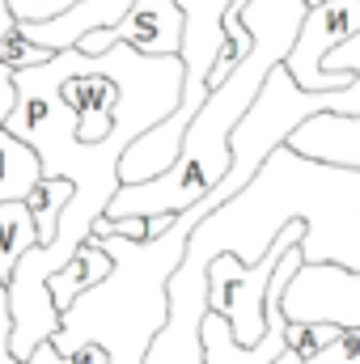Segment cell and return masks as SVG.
<instances>
[{"label": "cell", "instance_id": "30bf717a", "mask_svg": "<svg viewBox=\"0 0 360 364\" xmlns=\"http://www.w3.org/2000/svg\"><path fill=\"white\" fill-rule=\"evenodd\" d=\"M115 272V255L97 242V237H85L81 246H77V255L60 267V272L47 275V292H51V301H55V309L60 314H73L77 309V301L93 292L97 284H106Z\"/></svg>", "mask_w": 360, "mask_h": 364}, {"label": "cell", "instance_id": "52a82bcc", "mask_svg": "<svg viewBox=\"0 0 360 364\" xmlns=\"http://www.w3.org/2000/svg\"><path fill=\"white\" fill-rule=\"evenodd\" d=\"M288 149L301 153V157H309V161L360 170V114L322 110V114L305 119V123L288 136Z\"/></svg>", "mask_w": 360, "mask_h": 364}, {"label": "cell", "instance_id": "5bb4252c", "mask_svg": "<svg viewBox=\"0 0 360 364\" xmlns=\"http://www.w3.org/2000/svg\"><path fill=\"white\" fill-rule=\"evenodd\" d=\"M26 364H115V356H110V348L97 343V339H81V343L68 348V352H60L55 339H47L43 348H34V356Z\"/></svg>", "mask_w": 360, "mask_h": 364}, {"label": "cell", "instance_id": "9c48e42d", "mask_svg": "<svg viewBox=\"0 0 360 364\" xmlns=\"http://www.w3.org/2000/svg\"><path fill=\"white\" fill-rule=\"evenodd\" d=\"M288 326V322H284ZM284 326H268V335L259 343H238L233 326L225 314L208 309L199 322V343H203V364H275L280 352H288L284 343Z\"/></svg>", "mask_w": 360, "mask_h": 364}, {"label": "cell", "instance_id": "5b68a950", "mask_svg": "<svg viewBox=\"0 0 360 364\" xmlns=\"http://www.w3.org/2000/svg\"><path fill=\"white\" fill-rule=\"evenodd\" d=\"M60 102L73 110V132H77L81 144H102V140L132 144L115 127L119 81L102 68V55H85V51L73 47V73L60 81Z\"/></svg>", "mask_w": 360, "mask_h": 364}, {"label": "cell", "instance_id": "3957f363", "mask_svg": "<svg viewBox=\"0 0 360 364\" xmlns=\"http://www.w3.org/2000/svg\"><path fill=\"white\" fill-rule=\"evenodd\" d=\"M360 30V0H322V4H309L305 21H301V34L284 60L288 77L309 93H335L348 90L356 81V68H335L327 73L322 60L344 47L352 34Z\"/></svg>", "mask_w": 360, "mask_h": 364}, {"label": "cell", "instance_id": "277c9868", "mask_svg": "<svg viewBox=\"0 0 360 364\" xmlns=\"http://www.w3.org/2000/svg\"><path fill=\"white\" fill-rule=\"evenodd\" d=\"M284 318L288 322H335L360 326V267L344 263H301L284 284Z\"/></svg>", "mask_w": 360, "mask_h": 364}, {"label": "cell", "instance_id": "7a4b0ae2", "mask_svg": "<svg viewBox=\"0 0 360 364\" xmlns=\"http://www.w3.org/2000/svg\"><path fill=\"white\" fill-rule=\"evenodd\" d=\"M305 233H309L305 220H288L271 237V246L263 250L259 263H242L238 255H216L208 263V309L229 318L238 343H259L268 335V318H263L268 288L280 272V259L288 255V246H301Z\"/></svg>", "mask_w": 360, "mask_h": 364}, {"label": "cell", "instance_id": "ba28073f", "mask_svg": "<svg viewBox=\"0 0 360 364\" xmlns=\"http://www.w3.org/2000/svg\"><path fill=\"white\" fill-rule=\"evenodd\" d=\"M136 0H81L73 4L68 13L51 17V21H38V26H21L38 47H51V51H68L77 47L90 30H110L115 21H123V13L132 9Z\"/></svg>", "mask_w": 360, "mask_h": 364}, {"label": "cell", "instance_id": "9a60e30c", "mask_svg": "<svg viewBox=\"0 0 360 364\" xmlns=\"http://www.w3.org/2000/svg\"><path fill=\"white\" fill-rule=\"evenodd\" d=\"M335 335H339L335 322H288V326H284V343H288V352H297L301 360H314Z\"/></svg>", "mask_w": 360, "mask_h": 364}, {"label": "cell", "instance_id": "e0dca14e", "mask_svg": "<svg viewBox=\"0 0 360 364\" xmlns=\"http://www.w3.org/2000/svg\"><path fill=\"white\" fill-rule=\"evenodd\" d=\"M305 364H360V326H339V335Z\"/></svg>", "mask_w": 360, "mask_h": 364}, {"label": "cell", "instance_id": "8992f818", "mask_svg": "<svg viewBox=\"0 0 360 364\" xmlns=\"http://www.w3.org/2000/svg\"><path fill=\"white\" fill-rule=\"evenodd\" d=\"M182 30H186V17L174 0H136L123 21H115L110 30H90L77 51L85 55H102L110 47H132L136 55H179L182 51Z\"/></svg>", "mask_w": 360, "mask_h": 364}, {"label": "cell", "instance_id": "6da1fadb", "mask_svg": "<svg viewBox=\"0 0 360 364\" xmlns=\"http://www.w3.org/2000/svg\"><path fill=\"white\" fill-rule=\"evenodd\" d=\"M309 13V0H246L242 21L255 38L250 55L203 97L199 114L191 119L174 166L157 178L119 182L115 199L106 203V216H157V212H191L208 191H216L229 174V136L250 110V102L263 93L271 68H280L301 34V21Z\"/></svg>", "mask_w": 360, "mask_h": 364}, {"label": "cell", "instance_id": "ac0fdd59", "mask_svg": "<svg viewBox=\"0 0 360 364\" xmlns=\"http://www.w3.org/2000/svg\"><path fill=\"white\" fill-rule=\"evenodd\" d=\"M0 364H26L13 356V309H9V284L0 279Z\"/></svg>", "mask_w": 360, "mask_h": 364}, {"label": "cell", "instance_id": "4fadbf2b", "mask_svg": "<svg viewBox=\"0 0 360 364\" xmlns=\"http://www.w3.org/2000/svg\"><path fill=\"white\" fill-rule=\"evenodd\" d=\"M55 51L51 47H38L17 21H9L4 30H0V68L13 77V73H21V68H38V64H47Z\"/></svg>", "mask_w": 360, "mask_h": 364}, {"label": "cell", "instance_id": "2e32d148", "mask_svg": "<svg viewBox=\"0 0 360 364\" xmlns=\"http://www.w3.org/2000/svg\"><path fill=\"white\" fill-rule=\"evenodd\" d=\"M0 4H4V13H9L17 26H38V21H51V17L68 13V9L81 4V0H0Z\"/></svg>", "mask_w": 360, "mask_h": 364}, {"label": "cell", "instance_id": "d6986e66", "mask_svg": "<svg viewBox=\"0 0 360 364\" xmlns=\"http://www.w3.org/2000/svg\"><path fill=\"white\" fill-rule=\"evenodd\" d=\"M275 364H305V360H301L297 352H280V360H275Z\"/></svg>", "mask_w": 360, "mask_h": 364}, {"label": "cell", "instance_id": "8fae6325", "mask_svg": "<svg viewBox=\"0 0 360 364\" xmlns=\"http://www.w3.org/2000/svg\"><path fill=\"white\" fill-rule=\"evenodd\" d=\"M38 246V225L34 212L26 208V199H4L0 203V279L9 284L21 255Z\"/></svg>", "mask_w": 360, "mask_h": 364}, {"label": "cell", "instance_id": "ffe728a7", "mask_svg": "<svg viewBox=\"0 0 360 364\" xmlns=\"http://www.w3.org/2000/svg\"><path fill=\"white\" fill-rule=\"evenodd\" d=\"M309 4H322V0H309Z\"/></svg>", "mask_w": 360, "mask_h": 364}, {"label": "cell", "instance_id": "7c38bea8", "mask_svg": "<svg viewBox=\"0 0 360 364\" xmlns=\"http://www.w3.org/2000/svg\"><path fill=\"white\" fill-rule=\"evenodd\" d=\"M77 195V182L64 178V174H43L34 182V191L26 195V208L34 212V225H38V246H51L60 237V216L64 208L73 203Z\"/></svg>", "mask_w": 360, "mask_h": 364}]
</instances>
